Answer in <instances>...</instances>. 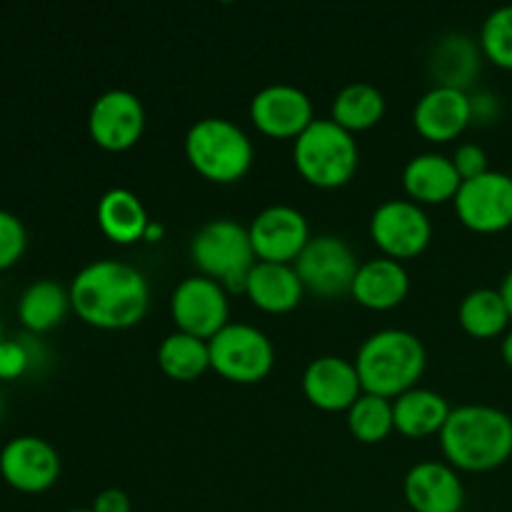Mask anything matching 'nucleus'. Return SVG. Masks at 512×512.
<instances>
[{"mask_svg": "<svg viewBox=\"0 0 512 512\" xmlns=\"http://www.w3.org/2000/svg\"><path fill=\"white\" fill-rule=\"evenodd\" d=\"M450 410L453 408L448 405L445 395L415 385V388L393 398L395 430L408 435V438H428V435L443 430Z\"/></svg>", "mask_w": 512, "mask_h": 512, "instance_id": "b1692460", "label": "nucleus"}, {"mask_svg": "<svg viewBox=\"0 0 512 512\" xmlns=\"http://www.w3.org/2000/svg\"><path fill=\"white\" fill-rule=\"evenodd\" d=\"M410 293V273L400 260L373 258L360 263L350 295L370 310H390Z\"/></svg>", "mask_w": 512, "mask_h": 512, "instance_id": "412c9836", "label": "nucleus"}, {"mask_svg": "<svg viewBox=\"0 0 512 512\" xmlns=\"http://www.w3.org/2000/svg\"><path fill=\"white\" fill-rule=\"evenodd\" d=\"M470 108H473L475 123H493L500 115V100L490 90H478V93H470Z\"/></svg>", "mask_w": 512, "mask_h": 512, "instance_id": "72a5a7b5", "label": "nucleus"}, {"mask_svg": "<svg viewBox=\"0 0 512 512\" xmlns=\"http://www.w3.org/2000/svg\"><path fill=\"white\" fill-rule=\"evenodd\" d=\"M38 360H45V350L35 338L3 340L0 343V380H18L35 368Z\"/></svg>", "mask_w": 512, "mask_h": 512, "instance_id": "7c9ffc66", "label": "nucleus"}, {"mask_svg": "<svg viewBox=\"0 0 512 512\" xmlns=\"http://www.w3.org/2000/svg\"><path fill=\"white\" fill-rule=\"evenodd\" d=\"M3 340H5L3 338V323H0V343H3Z\"/></svg>", "mask_w": 512, "mask_h": 512, "instance_id": "ea45409f", "label": "nucleus"}, {"mask_svg": "<svg viewBox=\"0 0 512 512\" xmlns=\"http://www.w3.org/2000/svg\"><path fill=\"white\" fill-rule=\"evenodd\" d=\"M90 510L93 512H133V508H130L128 493L120 488H108V490H103V493L95 495Z\"/></svg>", "mask_w": 512, "mask_h": 512, "instance_id": "f704fd0d", "label": "nucleus"}, {"mask_svg": "<svg viewBox=\"0 0 512 512\" xmlns=\"http://www.w3.org/2000/svg\"><path fill=\"white\" fill-rule=\"evenodd\" d=\"M305 285L293 263L258 260L245 280V295L265 313H288L303 300Z\"/></svg>", "mask_w": 512, "mask_h": 512, "instance_id": "aec40b11", "label": "nucleus"}, {"mask_svg": "<svg viewBox=\"0 0 512 512\" xmlns=\"http://www.w3.org/2000/svg\"><path fill=\"white\" fill-rule=\"evenodd\" d=\"M293 265L305 290H313L323 298L350 293L360 268L358 255L348 240L333 233L313 235Z\"/></svg>", "mask_w": 512, "mask_h": 512, "instance_id": "6e6552de", "label": "nucleus"}, {"mask_svg": "<svg viewBox=\"0 0 512 512\" xmlns=\"http://www.w3.org/2000/svg\"><path fill=\"white\" fill-rule=\"evenodd\" d=\"M170 315L178 330L210 340L230 323L228 290L208 275H188L173 288Z\"/></svg>", "mask_w": 512, "mask_h": 512, "instance_id": "9d476101", "label": "nucleus"}, {"mask_svg": "<svg viewBox=\"0 0 512 512\" xmlns=\"http://www.w3.org/2000/svg\"><path fill=\"white\" fill-rule=\"evenodd\" d=\"M403 493L413 512H463V480L458 468L443 460L415 463L405 473Z\"/></svg>", "mask_w": 512, "mask_h": 512, "instance_id": "f3484780", "label": "nucleus"}, {"mask_svg": "<svg viewBox=\"0 0 512 512\" xmlns=\"http://www.w3.org/2000/svg\"><path fill=\"white\" fill-rule=\"evenodd\" d=\"M185 158L213 183H235L250 170L255 145L235 120L208 115L195 120L185 133Z\"/></svg>", "mask_w": 512, "mask_h": 512, "instance_id": "20e7f679", "label": "nucleus"}, {"mask_svg": "<svg viewBox=\"0 0 512 512\" xmlns=\"http://www.w3.org/2000/svg\"><path fill=\"white\" fill-rule=\"evenodd\" d=\"M293 160L298 173L318 188H340L353 180L360 163V148L353 133L333 118H315L295 138Z\"/></svg>", "mask_w": 512, "mask_h": 512, "instance_id": "39448f33", "label": "nucleus"}, {"mask_svg": "<svg viewBox=\"0 0 512 512\" xmlns=\"http://www.w3.org/2000/svg\"><path fill=\"white\" fill-rule=\"evenodd\" d=\"M303 393L320 410H348L365 393L355 360L318 355L303 370Z\"/></svg>", "mask_w": 512, "mask_h": 512, "instance_id": "dca6fc26", "label": "nucleus"}, {"mask_svg": "<svg viewBox=\"0 0 512 512\" xmlns=\"http://www.w3.org/2000/svg\"><path fill=\"white\" fill-rule=\"evenodd\" d=\"M0 415H3V395H0Z\"/></svg>", "mask_w": 512, "mask_h": 512, "instance_id": "a19ab883", "label": "nucleus"}, {"mask_svg": "<svg viewBox=\"0 0 512 512\" xmlns=\"http://www.w3.org/2000/svg\"><path fill=\"white\" fill-rule=\"evenodd\" d=\"M145 130L143 100L125 88H110L93 100L88 110V133L103 150L133 148Z\"/></svg>", "mask_w": 512, "mask_h": 512, "instance_id": "f8f14e48", "label": "nucleus"}, {"mask_svg": "<svg viewBox=\"0 0 512 512\" xmlns=\"http://www.w3.org/2000/svg\"><path fill=\"white\" fill-rule=\"evenodd\" d=\"M158 365L168 378L173 380H195L210 368L208 340L175 330L165 335L158 345Z\"/></svg>", "mask_w": 512, "mask_h": 512, "instance_id": "cd10ccee", "label": "nucleus"}, {"mask_svg": "<svg viewBox=\"0 0 512 512\" xmlns=\"http://www.w3.org/2000/svg\"><path fill=\"white\" fill-rule=\"evenodd\" d=\"M458 323L460 328L468 335H473V338L488 340L508 333V325L512 323V318L500 290L475 288L460 300Z\"/></svg>", "mask_w": 512, "mask_h": 512, "instance_id": "bb28decb", "label": "nucleus"}, {"mask_svg": "<svg viewBox=\"0 0 512 512\" xmlns=\"http://www.w3.org/2000/svg\"><path fill=\"white\" fill-rule=\"evenodd\" d=\"M68 310H73L70 288H65L63 283L53 278L33 280L18 300V320L33 335L58 328Z\"/></svg>", "mask_w": 512, "mask_h": 512, "instance_id": "393cba45", "label": "nucleus"}, {"mask_svg": "<svg viewBox=\"0 0 512 512\" xmlns=\"http://www.w3.org/2000/svg\"><path fill=\"white\" fill-rule=\"evenodd\" d=\"M250 243L258 260L268 263H295L310 235L308 218L298 208L285 203L268 205L248 225Z\"/></svg>", "mask_w": 512, "mask_h": 512, "instance_id": "4468645a", "label": "nucleus"}, {"mask_svg": "<svg viewBox=\"0 0 512 512\" xmlns=\"http://www.w3.org/2000/svg\"><path fill=\"white\" fill-rule=\"evenodd\" d=\"M453 205L460 223L475 233H500L510 228L512 175L503 170H488L478 178L463 180Z\"/></svg>", "mask_w": 512, "mask_h": 512, "instance_id": "9b49d317", "label": "nucleus"}, {"mask_svg": "<svg viewBox=\"0 0 512 512\" xmlns=\"http://www.w3.org/2000/svg\"><path fill=\"white\" fill-rule=\"evenodd\" d=\"M370 238L388 258H415L430 245L433 220L415 200L388 198L370 215Z\"/></svg>", "mask_w": 512, "mask_h": 512, "instance_id": "1a4fd4ad", "label": "nucleus"}, {"mask_svg": "<svg viewBox=\"0 0 512 512\" xmlns=\"http://www.w3.org/2000/svg\"><path fill=\"white\" fill-rule=\"evenodd\" d=\"M348 428L363 443H380L395 430L393 400L375 393H363L348 408Z\"/></svg>", "mask_w": 512, "mask_h": 512, "instance_id": "c85d7f7f", "label": "nucleus"}, {"mask_svg": "<svg viewBox=\"0 0 512 512\" xmlns=\"http://www.w3.org/2000/svg\"><path fill=\"white\" fill-rule=\"evenodd\" d=\"M25 248H28V230L23 220L0 208V270L13 268L23 258Z\"/></svg>", "mask_w": 512, "mask_h": 512, "instance_id": "2f4dec72", "label": "nucleus"}, {"mask_svg": "<svg viewBox=\"0 0 512 512\" xmlns=\"http://www.w3.org/2000/svg\"><path fill=\"white\" fill-rule=\"evenodd\" d=\"M480 55H483L480 43H475L470 35L460 30L443 35L430 55V73L435 85L468 90L480 73Z\"/></svg>", "mask_w": 512, "mask_h": 512, "instance_id": "4be33fe9", "label": "nucleus"}, {"mask_svg": "<svg viewBox=\"0 0 512 512\" xmlns=\"http://www.w3.org/2000/svg\"><path fill=\"white\" fill-rule=\"evenodd\" d=\"M70 303L78 318L93 328L125 330L148 313L150 283L135 265L100 258L75 273Z\"/></svg>", "mask_w": 512, "mask_h": 512, "instance_id": "f257e3e1", "label": "nucleus"}, {"mask_svg": "<svg viewBox=\"0 0 512 512\" xmlns=\"http://www.w3.org/2000/svg\"><path fill=\"white\" fill-rule=\"evenodd\" d=\"M500 355H503L505 365L512 368V328L503 335V340H500Z\"/></svg>", "mask_w": 512, "mask_h": 512, "instance_id": "4c0bfd02", "label": "nucleus"}, {"mask_svg": "<svg viewBox=\"0 0 512 512\" xmlns=\"http://www.w3.org/2000/svg\"><path fill=\"white\" fill-rule=\"evenodd\" d=\"M438 435L445 458L458 470L488 473L512 458V418L495 405H458Z\"/></svg>", "mask_w": 512, "mask_h": 512, "instance_id": "f03ea898", "label": "nucleus"}, {"mask_svg": "<svg viewBox=\"0 0 512 512\" xmlns=\"http://www.w3.org/2000/svg\"><path fill=\"white\" fill-rule=\"evenodd\" d=\"M210 368L233 383H258L273 370L275 345L250 323H228L208 340Z\"/></svg>", "mask_w": 512, "mask_h": 512, "instance_id": "0eeeda50", "label": "nucleus"}, {"mask_svg": "<svg viewBox=\"0 0 512 512\" xmlns=\"http://www.w3.org/2000/svg\"><path fill=\"white\" fill-rule=\"evenodd\" d=\"M453 163L463 180L478 178V175L488 173L490 170L488 153H485L483 145L478 143H460L453 153Z\"/></svg>", "mask_w": 512, "mask_h": 512, "instance_id": "473e14b6", "label": "nucleus"}, {"mask_svg": "<svg viewBox=\"0 0 512 512\" xmlns=\"http://www.w3.org/2000/svg\"><path fill=\"white\" fill-rule=\"evenodd\" d=\"M68 512H93L90 508H73V510H68Z\"/></svg>", "mask_w": 512, "mask_h": 512, "instance_id": "58836bf2", "label": "nucleus"}, {"mask_svg": "<svg viewBox=\"0 0 512 512\" xmlns=\"http://www.w3.org/2000/svg\"><path fill=\"white\" fill-rule=\"evenodd\" d=\"M385 115V95L378 85L368 83V80H355V83L343 85L335 93L333 103H330V118L340 125V128L350 130H368L380 123Z\"/></svg>", "mask_w": 512, "mask_h": 512, "instance_id": "a878e982", "label": "nucleus"}, {"mask_svg": "<svg viewBox=\"0 0 512 512\" xmlns=\"http://www.w3.org/2000/svg\"><path fill=\"white\" fill-rule=\"evenodd\" d=\"M163 235H165L163 225L155 223V220H150L148 230H145V235H143V240H145V243H158V240L163 238Z\"/></svg>", "mask_w": 512, "mask_h": 512, "instance_id": "e433bc0d", "label": "nucleus"}, {"mask_svg": "<svg viewBox=\"0 0 512 512\" xmlns=\"http://www.w3.org/2000/svg\"><path fill=\"white\" fill-rule=\"evenodd\" d=\"M498 290H500V295H503L505 305H508V310H510V318H512V268L505 273L503 283H500Z\"/></svg>", "mask_w": 512, "mask_h": 512, "instance_id": "c9c22d12", "label": "nucleus"}, {"mask_svg": "<svg viewBox=\"0 0 512 512\" xmlns=\"http://www.w3.org/2000/svg\"><path fill=\"white\" fill-rule=\"evenodd\" d=\"M250 120L270 138H298L315 120L313 100L293 83H268L250 98Z\"/></svg>", "mask_w": 512, "mask_h": 512, "instance_id": "2eb2a0df", "label": "nucleus"}, {"mask_svg": "<svg viewBox=\"0 0 512 512\" xmlns=\"http://www.w3.org/2000/svg\"><path fill=\"white\" fill-rule=\"evenodd\" d=\"M428 365L423 340L405 328H383L370 333L355 355L360 383L365 393L398 398L415 388Z\"/></svg>", "mask_w": 512, "mask_h": 512, "instance_id": "7ed1b4c3", "label": "nucleus"}, {"mask_svg": "<svg viewBox=\"0 0 512 512\" xmlns=\"http://www.w3.org/2000/svg\"><path fill=\"white\" fill-rule=\"evenodd\" d=\"M0 478L18 493H45L60 478V455L38 435H18L0 450Z\"/></svg>", "mask_w": 512, "mask_h": 512, "instance_id": "ddd939ff", "label": "nucleus"}, {"mask_svg": "<svg viewBox=\"0 0 512 512\" xmlns=\"http://www.w3.org/2000/svg\"><path fill=\"white\" fill-rule=\"evenodd\" d=\"M473 123L470 93L448 85H433L418 98L413 108V125L423 138L445 143Z\"/></svg>", "mask_w": 512, "mask_h": 512, "instance_id": "a211bd4d", "label": "nucleus"}, {"mask_svg": "<svg viewBox=\"0 0 512 512\" xmlns=\"http://www.w3.org/2000/svg\"><path fill=\"white\" fill-rule=\"evenodd\" d=\"M463 178L455 168L453 158L443 153H418L405 163L403 188L410 200L420 205H433L453 200L458 195Z\"/></svg>", "mask_w": 512, "mask_h": 512, "instance_id": "6ab92c4d", "label": "nucleus"}, {"mask_svg": "<svg viewBox=\"0 0 512 512\" xmlns=\"http://www.w3.org/2000/svg\"><path fill=\"white\" fill-rule=\"evenodd\" d=\"M478 43L490 63L512 70V3L490 10L480 28Z\"/></svg>", "mask_w": 512, "mask_h": 512, "instance_id": "c756f323", "label": "nucleus"}, {"mask_svg": "<svg viewBox=\"0 0 512 512\" xmlns=\"http://www.w3.org/2000/svg\"><path fill=\"white\" fill-rule=\"evenodd\" d=\"M98 225L105 238L113 243L130 245L143 240L145 230L150 225V215L145 210L143 200L128 188H110L105 190L103 198L98 200Z\"/></svg>", "mask_w": 512, "mask_h": 512, "instance_id": "5701e85b", "label": "nucleus"}, {"mask_svg": "<svg viewBox=\"0 0 512 512\" xmlns=\"http://www.w3.org/2000/svg\"><path fill=\"white\" fill-rule=\"evenodd\" d=\"M190 258L200 275L238 293H245L250 268L258 263L248 228L233 218H213L200 225L190 240Z\"/></svg>", "mask_w": 512, "mask_h": 512, "instance_id": "423d86ee", "label": "nucleus"}]
</instances>
